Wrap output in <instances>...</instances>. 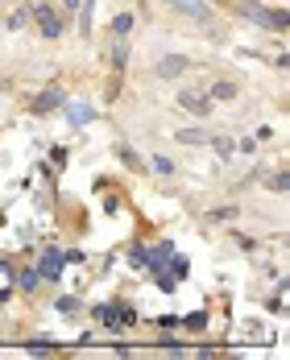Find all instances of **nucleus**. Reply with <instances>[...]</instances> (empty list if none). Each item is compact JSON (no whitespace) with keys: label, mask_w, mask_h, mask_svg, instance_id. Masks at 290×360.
Returning <instances> with one entry per match:
<instances>
[{"label":"nucleus","mask_w":290,"mask_h":360,"mask_svg":"<svg viewBox=\"0 0 290 360\" xmlns=\"http://www.w3.org/2000/svg\"><path fill=\"white\" fill-rule=\"evenodd\" d=\"M183 71H191V62H187L183 54H166V58H158V79H179Z\"/></svg>","instance_id":"f257e3e1"},{"label":"nucleus","mask_w":290,"mask_h":360,"mask_svg":"<svg viewBox=\"0 0 290 360\" xmlns=\"http://www.w3.org/2000/svg\"><path fill=\"white\" fill-rule=\"evenodd\" d=\"M244 17H249V21H261V25H274V29H286V13H270V8L244 4Z\"/></svg>","instance_id":"f03ea898"},{"label":"nucleus","mask_w":290,"mask_h":360,"mask_svg":"<svg viewBox=\"0 0 290 360\" xmlns=\"http://www.w3.org/2000/svg\"><path fill=\"white\" fill-rule=\"evenodd\" d=\"M34 17H38V25H42V34H46V38H62V25H58V17H54V8H50V4H38V8H34Z\"/></svg>","instance_id":"7ed1b4c3"},{"label":"nucleus","mask_w":290,"mask_h":360,"mask_svg":"<svg viewBox=\"0 0 290 360\" xmlns=\"http://www.w3.org/2000/svg\"><path fill=\"white\" fill-rule=\"evenodd\" d=\"M183 17H195V21H203V25H212V13H207V4L203 0H170Z\"/></svg>","instance_id":"20e7f679"},{"label":"nucleus","mask_w":290,"mask_h":360,"mask_svg":"<svg viewBox=\"0 0 290 360\" xmlns=\"http://www.w3.org/2000/svg\"><path fill=\"white\" fill-rule=\"evenodd\" d=\"M179 108H187L195 116H207V112H212V104H207L203 91H183V95H179Z\"/></svg>","instance_id":"39448f33"},{"label":"nucleus","mask_w":290,"mask_h":360,"mask_svg":"<svg viewBox=\"0 0 290 360\" xmlns=\"http://www.w3.org/2000/svg\"><path fill=\"white\" fill-rule=\"evenodd\" d=\"M179 141H183V145H203V141H207V133H203V129H179Z\"/></svg>","instance_id":"423d86ee"},{"label":"nucleus","mask_w":290,"mask_h":360,"mask_svg":"<svg viewBox=\"0 0 290 360\" xmlns=\"http://www.w3.org/2000/svg\"><path fill=\"white\" fill-rule=\"evenodd\" d=\"M129 29H133V13H120V17L112 21V34H116V38H125Z\"/></svg>","instance_id":"0eeeda50"},{"label":"nucleus","mask_w":290,"mask_h":360,"mask_svg":"<svg viewBox=\"0 0 290 360\" xmlns=\"http://www.w3.org/2000/svg\"><path fill=\"white\" fill-rule=\"evenodd\" d=\"M58 265H62V257H58V253H46V257H42V273H46V277H54Z\"/></svg>","instance_id":"6e6552de"},{"label":"nucleus","mask_w":290,"mask_h":360,"mask_svg":"<svg viewBox=\"0 0 290 360\" xmlns=\"http://www.w3.org/2000/svg\"><path fill=\"white\" fill-rule=\"evenodd\" d=\"M125 54H129V50H125V38H116V46H112V67H116V71L125 67Z\"/></svg>","instance_id":"1a4fd4ad"},{"label":"nucleus","mask_w":290,"mask_h":360,"mask_svg":"<svg viewBox=\"0 0 290 360\" xmlns=\"http://www.w3.org/2000/svg\"><path fill=\"white\" fill-rule=\"evenodd\" d=\"M54 104H58V91H46V95H42V99H38V104H34V108H38V112H50V108H54Z\"/></svg>","instance_id":"9d476101"},{"label":"nucleus","mask_w":290,"mask_h":360,"mask_svg":"<svg viewBox=\"0 0 290 360\" xmlns=\"http://www.w3.org/2000/svg\"><path fill=\"white\" fill-rule=\"evenodd\" d=\"M212 95H216V99H233V95H237V88H233V83H216V88H212Z\"/></svg>","instance_id":"9b49d317"},{"label":"nucleus","mask_w":290,"mask_h":360,"mask_svg":"<svg viewBox=\"0 0 290 360\" xmlns=\"http://www.w3.org/2000/svg\"><path fill=\"white\" fill-rule=\"evenodd\" d=\"M108 323H133V311H120V307H116V311H108Z\"/></svg>","instance_id":"f8f14e48"},{"label":"nucleus","mask_w":290,"mask_h":360,"mask_svg":"<svg viewBox=\"0 0 290 360\" xmlns=\"http://www.w3.org/2000/svg\"><path fill=\"white\" fill-rule=\"evenodd\" d=\"M71 120H75V125H83V120H92V108H71Z\"/></svg>","instance_id":"ddd939ff"},{"label":"nucleus","mask_w":290,"mask_h":360,"mask_svg":"<svg viewBox=\"0 0 290 360\" xmlns=\"http://www.w3.org/2000/svg\"><path fill=\"white\" fill-rule=\"evenodd\" d=\"M153 170H158V174H174V166H170V158H153Z\"/></svg>","instance_id":"4468645a"},{"label":"nucleus","mask_w":290,"mask_h":360,"mask_svg":"<svg viewBox=\"0 0 290 360\" xmlns=\"http://www.w3.org/2000/svg\"><path fill=\"white\" fill-rule=\"evenodd\" d=\"M265 186H270V191H286V174H274Z\"/></svg>","instance_id":"2eb2a0df"},{"label":"nucleus","mask_w":290,"mask_h":360,"mask_svg":"<svg viewBox=\"0 0 290 360\" xmlns=\"http://www.w3.org/2000/svg\"><path fill=\"white\" fill-rule=\"evenodd\" d=\"M62 8H79V0H62Z\"/></svg>","instance_id":"dca6fc26"}]
</instances>
